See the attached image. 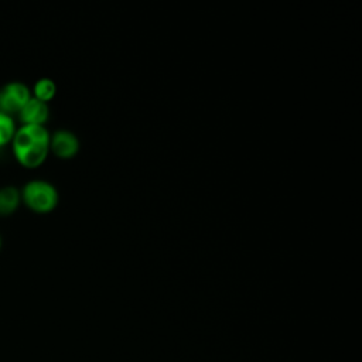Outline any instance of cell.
<instances>
[{"mask_svg":"<svg viewBox=\"0 0 362 362\" xmlns=\"http://www.w3.org/2000/svg\"><path fill=\"white\" fill-rule=\"evenodd\" d=\"M0 249H1V236H0Z\"/></svg>","mask_w":362,"mask_h":362,"instance_id":"9","label":"cell"},{"mask_svg":"<svg viewBox=\"0 0 362 362\" xmlns=\"http://www.w3.org/2000/svg\"><path fill=\"white\" fill-rule=\"evenodd\" d=\"M49 150L59 158H72L79 150V141L74 133L58 130L49 137Z\"/></svg>","mask_w":362,"mask_h":362,"instance_id":"4","label":"cell"},{"mask_svg":"<svg viewBox=\"0 0 362 362\" xmlns=\"http://www.w3.org/2000/svg\"><path fill=\"white\" fill-rule=\"evenodd\" d=\"M48 115H49L48 105L33 96L18 112L21 124H31V126H44V123L48 120Z\"/></svg>","mask_w":362,"mask_h":362,"instance_id":"5","label":"cell"},{"mask_svg":"<svg viewBox=\"0 0 362 362\" xmlns=\"http://www.w3.org/2000/svg\"><path fill=\"white\" fill-rule=\"evenodd\" d=\"M49 137L44 126L21 124L17 127L11 140L16 160L27 168L41 165L49 153Z\"/></svg>","mask_w":362,"mask_h":362,"instance_id":"1","label":"cell"},{"mask_svg":"<svg viewBox=\"0 0 362 362\" xmlns=\"http://www.w3.org/2000/svg\"><path fill=\"white\" fill-rule=\"evenodd\" d=\"M16 130L17 127L14 119L7 113L0 112V147L6 146L7 143H11Z\"/></svg>","mask_w":362,"mask_h":362,"instance_id":"8","label":"cell"},{"mask_svg":"<svg viewBox=\"0 0 362 362\" xmlns=\"http://www.w3.org/2000/svg\"><path fill=\"white\" fill-rule=\"evenodd\" d=\"M21 201L31 211L45 214L52 211L58 204V192L55 187L44 180H31L20 191Z\"/></svg>","mask_w":362,"mask_h":362,"instance_id":"2","label":"cell"},{"mask_svg":"<svg viewBox=\"0 0 362 362\" xmlns=\"http://www.w3.org/2000/svg\"><path fill=\"white\" fill-rule=\"evenodd\" d=\"M30 88L23 82H8L0 89V112L18 113L21 107L30 100Z\"/></svg>","mask_w":362,"mask_h":362,"instance_id":"3","label":"cell"},{"mask_svg":"<svg viewBox=\"0 0 362 362\" xmlns=\"http://www.w3.org/2000/svg\"><path fill=\"white\" fill-rule=\"evenodd\" d=\"M33 93H34L33 98H35V99H38V100L47 103V102H49V100L55 96V93H57V86H55V83H54L52 79H49V78H41V79H38V81L34 83Z\"/></svg>","mask_w":362,"mask_h":362,"instance_id":"7","label":"cell"},{"mask_svg":"<svg viewBox=\"0 0 362 362\" xmlns=\"http://www.w3.org/2000/svg\"><path fill=\"white\" fill-rule=\"evenodd\" d=\"M21 195L16 187L7 185L0 188V216L11 215L20 205Z\"/></svg>","mask_w":362,"mask_h":362,"instance_id":"6","label":"cell"}]
</instances>
